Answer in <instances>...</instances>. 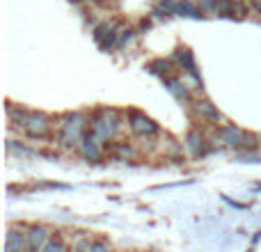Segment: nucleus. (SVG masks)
Returning <instances> with one entry per match:
<instances>
[{"mask_svg": "<svg viewBox=\"0 0 261 252\" xmlns=\"http://www.w3.org/2000/svg\"><path fill=\"white\" fill-rule=\"evenodd\" d=\"M149 28H151V23H149V21H142V23H140V30H149Z\"/></svg>", "mask_w": 261, "mask_h": 252, "instance_id": "13", "label": "nucleus"}, {"mask_svg": "<svg viewBox=\"0 0 261 252\" xmlns=\"http://www.w3.org/2000/svg\"><path fill=\"white\" fill-rule=\"evenodd\" d=\"M147 69H149L151 73H156V76L167 78V73H170L172 64L167 62V60H153V62H149V64H147Z\"/></svg>", "mask_w": 261, "mask_h": 252, "instance_id": "7", "label": "nucleus"}, {"mask_svg": "<svg viewBox=\"0 0 261 252\" xmlns=\"http://www.w3.org/2000/svg\"><path fill=\"white\" fill-rule=\"evenodd\" d=\"M257 188H259V190H261V186H257Z\"/></svg>", "mask_w": 261, "mask_h": 252, "instance_id": "15", "label": "nucleus"}, {"mask_svg": "<svg viewBox=\"0 0 261 252\" xmlns=\"http://www.w3.org/2000/svg\"><path fill=\"white\" fill-rule=\"evenodd\" d=\"M257 9H261V0H257Z\"/></svg>", "mask_w": 261, "mask_h": 252, "instance_id": "14", "label": "nucleus"}, {"mask_svg": "<svg viewBox=\"0 0 261 252\" xmlns=\"http://www.w3.org/2000/svg\"><path fill=\"white\" fill-rule=\"evenodd\" d=\"M28 248L30 250H44L46 245V239H48V234H46L44 227H30V232H28Z\"/></svg>", "mask_w": 261, "mask_h": 252, "instance_id": "3", "label": "nucleus"}, {"mask_svg": "<svg viewBox=\"0 0 261 252\" xmlns=\"http://www.w3.org/2000/svg\"><path fill=\"white\" fill-rule=\"evenodd\" d=\"M99 44L103 46V48H113V46L117 44V30H115V28H110V30L106 32V37L99 41Z\"/></svg>", "mask_w": 261, "mask_h": 252, "instance_id": "11", "label": "nucleus"}, {"mask_svg": "<svg viewBox=\"0 0 261 252\" xmlns=\"http://www.w3.org/2000/svg\"><path fill=\"white\" fill-rule=\"evenodd\" d=\"M218 14H222V16H243L245 9L236 0H218Z\"/></svg>", "mask_w": 261, "mask_h": 252, "instance_id": "4", "label": "nucleus"}, {"mask_svg": "<svg viewBox=\"0 0 261 252\" xmlns=\"http://www.w3.org/2000/svg\"><path fill=\"white\" fill-rule=\"evenodd\" d=\"M128 119H130V129H133L138 135H153L158 131V126L153 124V119L144 117V115L138 113V110H130Z\"/></svg>", "mask_w": 261, "mask_h": 252, "instance_id": "2", "label": "nucleus"}, {"mask_svg": "<svg viewBox=\"0 0 261 252\" xmlns=\"http://www.w3.org/2000/svg\"><path fill=\"white\" fill-rule=\"evenodd\" d=\"M202 12H218V0H202Z\"/></svg>", "mask_w": 261, "mask_h": 252, "instance_id": "12", "label": "nucleus"}, {"mask_svg": "<svg viewBox=\"0 0 261 252\" xmlns=\"http://www.w3.org/2000/svg\"><path fill=\"white\" fill-rule=\"evenodd\" d=\"M165 85H167V90H170L172 94L176 96V99H186V96H188V92H186V87L181 85L179 81H174V78H165Z\"/></svg>", "mask_w": 261, "mask_h": 252, "instance_id": "8", "label": "nucleus"}, {"mask_svg": "<svg viewBox=\"0 0 261 252\" xmlns=\"http://www.w3.org/2000/svg\"><path fill=\"white\" fill-rule=\"evenodd\" d=\"M195 110H197V115H202L204 119H213V122H220L222 119L220 110H218L213 104H208V101H199V104L195 106Z\"/></svg>", "mask_w": 261, "mask_h": 252, "instance_id": "5", "label": "nucleus"}, {"mask_svg": "<svg viewBox=\"0 0 261 252\" xmlns=\"http://www.w3.org/2000/svg\"><path fill=\"white\" fill-rule=\"evenodd\" d=\"M18 126H21L30 138H41V135H46L48 133V129H50L48 119H46L44 115H35V113H28Z\"/></svg>", "mask_w": 261, "mask_h": 252, "instance_id": "1", "label": "nucleus"}, {"mask_svg": "<svg viewBox=\"0 0 261 252\" xmlns=\"http://www.w3.org/2000/svg\"><path fill=\"white\" fill-rule=\"evenodd\" d=\"M96 138H99L96 133L85 135V138H83V152H85V156L92 158V161L99 158V144H96Z\"/></svg>", "mask_w": 261, "mask_h": 252, "instance_id": "6", "label": "nucleus"}, {"mask_svg": "<svg viewBox=\"0 0 261 252\" xmlns=\"http://www.w3.org/2000/svg\"><path fill=\"white\" fill-rule=\"evenodd\" d=\"M21 248H28V243L23 241V236H18V239H16V232H9V234H7V252L21 250Z\"/></svg>", "mask_w": 261, "mask_h": 252, "instance_id": "9", "label": "nucleus"}, {"mask_svg": "<svg viewBox=\"0 0 261 252\" xmlns=\"http://www.w3.org/2000/svg\"><path fill=\"white\" fill-rule=\"evenodd\" d=\"M199 142H202V135H199V133H195V131H193V133L188 135V147L193 149V152L197 154V156H199V154H206V152H204V149H202V144H199Z\"/></svg>", "mask_w": 261, "mask_h": 252, "instance_id": "10", "label": "nucleus"}]
</instances>
